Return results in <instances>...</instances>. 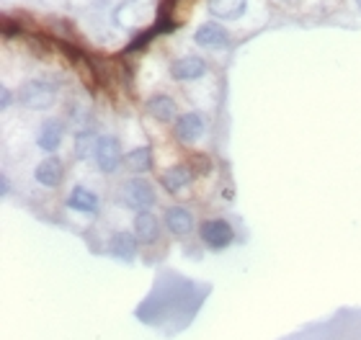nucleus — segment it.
Returning <instances> with one entry per match:
<instances>
[{"mask_svg": "<svg viewBox=\"0 0 361 340\" xmlns=\"http://www.w3.org/2000/svg\"><path fill=\"white\" fill-rule=\"evenodd\" d=\"M57 44H59V49H62V52H65V54L70 57L72 68L80 70V72H83V78H86V83L93 88V83H96V80H93V65H90V59L86 57V54H83L80 49L70 47V44H62V41H57Z\"/></svg>", "mask_w": 361, "mask_h": 340, "instance_id": "nucleus-15", "label": "nucleus"}, {"mask_svg": "<svg viewBox=\"0 0 361 340\" xmlns=\"http://www.w3.org/2000/svg\"><path fill=\"white\" fill-rule=\"evenodd\" d=\"M34 175H37V181H39L41 186L55 188V186L62 181V163H59L57 157H47V160H41L39 166H37Z\"/></svg>", "mask_w": 361, "mask_h": 340, "instance_id": "nucleus-11", "label": "nucleus"}, {"mask_svg": "<svg viewBox=\"0 0 361 340\" xmlns=\"http://www.w3.org/2000/svg\"><path fill=\"white\" fill-rule=\"evenodd\" d=\"M62 134H65L62 121H57V119H49V121L41 124L39 134H37V145H39L41 150H47V152H52V150H57L59 147Z\"/></svg>", "mask_w": 361, "mask_h": 340, "instance_id": "nucleus-9", "label": "nucleus"}, {"mask_svg": "<svg viewBox=\"0 0 361 340\" xmlns=\"http://www.w3.org/2000/svg\"><path fill=\"white\" fill-rule=\"evenodd\" d=\"M135 232L139 237V243H155L157 240V219L153 214L139 212L135 217Z\"/></svg>", "mask_w": 361, "mask_h": 340, "instance_id": "nucleus-16", "label": "nucleus"}, {"mask_svg": "<svg viewBox=\"0 0 361 340\" xmlns=\"http://www.w3.org/2000/svg\"><path fill=\"white\" fill-rule=\"evenodd\" d=\"M96 163L104 173H114L119 168V142L114 137H98L96 145Z\"/></svg>", "mask_w": 361, "mask_h": 340, "instance_id": "nucleus-4", "label": "nucleus"}, {"mask_svg": "<svg viewBox=\"0 0 361 340\" xmlns=\"http://www.w3.org/2000/svg\"><path fill=\"white\" fill-rule=\"evenodd\" d=\"M209 10H212L215 19L235 21L243 16L245 0H209Z\"/></svg>", "mask_w": 361, "mask_h": 340, "instance_id": "nucleus-13", "label": "nucleus"}, {"mask_svg": "<svg viewBox=\"0 0 361 340\" xmlns=\"http://www.w3.org/2000/svg\"><path fill=\"white\" fill-rule=\"evenodd\" d=\"M147 114L153 119H157V121H173L178 114L176 101L168 96H153L147 101Z\"/></svg>", "mask_w": 361, "mask_h": 340, "instance_id": "nucleus-10", "label": "nucleus"}, {"mask_svg": "<svg viewBox=\"0 0 361 340\" xmlns=\"http://www.w3.org/2000/svg\"><path fill=\"white\" fill-rule=\"evenodd\" d=\"M19 98L26 108H49L57 98V86H52L47 80H29L21 88Z\"/></svg>", "mask_w": 361, "mask_h": 340, "instance_id": "nucleus-1", "label": "nucleus"}, {"mask_svg": "<svg viewBox=\"0 0 361 340\" xmlns=\"http://www.w3.org/2000/svg\"><path fill=\"white\" fill-rule=\"evenodd\" d=\"M356 3H359V10H361V0H356Z\"/></svg>", "mask_w": 361, "mask_h": 340, "instance_id": "nucleus-21", "label": "nucleus"}, {"mask_svg": "<svg viewBox=\"0 0 361 340\" xmlns=\"http://www.w3.org/2000/svg\"><path fill=\"white\" fill-rule=\"evenodd\" d=\"M111 253L117 255V258H124V261L135 258V253H137V237H135V234H129V232L114 234V240H111Z\"/></svg>", "mask_w": 361, "mask_h": 340, "instance_id": "nucleus-18", "label": "nucleus"}, {"mask_svg": "<svg viewBox=\"0 0 361 340\" xmlns=\"http://www.w3.org/2000/svg\"><path fill=\"white\" fill-rule=\"evenodd\" d=\"M202 134H204V119L199 114H184L176 121V137L181 142H196Z\"/></svg>", "mask_w": 361, "mask_h": 340, "instance_id": "nucleus-8", "label": "nucleus"}, {"mask_svg": "<svg viewBox=\"0 0 361 340\" xmlns=\"http://www.w3.org/2000/svg\"><path fill=\"white\" fill-rule=\"evenodd\" d=\"M124 201L137 212H145V209L155 204V188L145 178H132L124 186Z\"/></svg>", "mask_w": 361, "mask_h": 340, "instance_id": "nucleus-2", "label": "nucleus"}, {"mask_svg": "<svg viewBox=\"0 0 361 340\" xmlns=\"http://www.w3.org/2000/svg\"><path fill=\"white\" fill-rule=\"evenodd\" d=\"M191 178H194V173L188 170V166H173L170 170H166L163 173V186H166L168 194H178L181 188H186V186L191 183Z\"/></svg>", "mask_w": 361, "mask_h": 340, "instance_id": "nucleus-12", "label": "nucleus"}, {"mask_svg": "<svg viewBox=\"0 0 361 340\" xmlns=\"http://www.w3.org/2000/svg\"><path fill=\"white\" fill-rule=\"evenodd\" d=\"M124 166H127L132 173H147V170L153 168L150 147H137V150H132V152L124 157Z\"/></svg>", "mask_w": 361, "mask_h": 340, "instance_id": "nucleus-17", "label": "nucleus"}, {"mask_svg": "<svg viewBox=\"0 0 361 340\" xmlns=\"http://www.w3.org/2000/svg\"><path fill=\"white\" fill-rule=\"evenodd\" d=\"M233 227L225 222V219H206L202 224V240H204L209 248H215V250H222L227 245L233 243Z\"/></svg>", "mask_w": 361, "mask_h": 340, "instance_id": "nucleus-3", "label": "nucleus"}, {"mask_svg": "<svg viewBox=\"0 0 361 340\" xmlns=\"http://www.w3.org/2000/svg\"><path fill=\"white\" fill-rule=\"evenodd\" d=\"M96 145H98L96 134L80 132L78 139H75V157H78V160H88L90 155H96Z\"/></svg>", "mask_w": 361, "mask_h": 340, "instance_id": "nucleus-19", "label": "nucleus"}, {"mask_svg": "<svg viewBox=\"0 0 361 340\" xmlns=\"http://www.w3.org/2000/svg\"><path fill=\"white\" fill-rule=\"evenodd\" d=\"M68 206L70 209H78V212H98V196L93 194V191H88V188H83V186H78V188H72V194H70L68 199Z\"/></svg>", "mask_w": 361, "mask_h": 340, "instance_id": "nucleus-14", "label": "nucleus"}, {"mask_svg": "<svg viewBox=\"0 0 361 340\" xmlns=\"http://www.w3.org/2000/svg\"><path fill=\"white\" fill-rule=\"evenodd\" d=\"M170 75L176 80H196L206 75V62L202 57H184L170 65Z\"/></svg>", "mask_w": 361, "mask_h": 340, "instance_id": "nucleus-6", "label": "nucleus"}, {"mask_svg": "<svg viewBox=\"0 0 361 340\" xmlns=\"http://www.w3.org/2000/svg\"><path fill=\"white\" fill-rule=\"evenodd\" d=\"M196 44H202L206 49H217V47H227L230 44V34H227L219 23H204L196 31Z\"/></svg>", "mask_w": 361, "mask_h": 340, "instance_id": "nucleus-5", "label": "nucleus"}, {"mask_svg": "<svg viewBox=\"0 0 361 340\" xmlns=\"http://www.w3.org/2000/svg\"><path fill=\"white\" fill-rule=\"evenodd\" d=\"M191 163L196 166V170H199V173H209V157L194 155V157H191Z\"/></svg>", "mask_w": 361, "mask_h": 340, "instance_id": "nucleus-20", "label": "nucleus"}, {"mask_svg": "<svg viewBox=\"0 0 361 340\" xmlns=\"http://www.w3.org/2000/svg\"><path fill=\"white\" fill-rule=\"evenodd\" d=\"M166 224L173 234L184 237V234H188L194 230V217H191V212L184 209V206H170L166 212Z\"/></svg>", "mask_w": 361, "mask_h": 340, "instance_id": "nucleus-7", "label": "nucleus"}]
</instances>
